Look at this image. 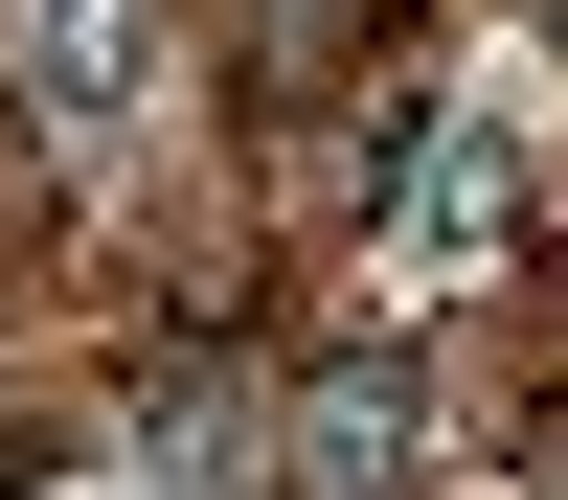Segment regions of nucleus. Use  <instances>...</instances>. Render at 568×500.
<instances>
[{"label":"nucleus","mask_w":568,"mask_h":500,"mask_svg":"<svg viewBox=\"0 0 568 500\" xmlns=\"http://www.w3.org/2000/svg\"><path fill=\"white\" fill-rule=\"evenodd\" d=\"M500 227H524V136L455 114L433 160H409V273H500Z\"/></svg>","instance_id":"obj_1"},{"label":"nucleus","mask_w":568,"mask_h":500,"mask_svg":"<svg viewBox=\"0 0 568 500\" xmlns=\"http://www.w3.org/2000/svg\"><path fill=\"white\" fill-rule=\"evenodd\" d=\"M296 500H409V387H318L296 409Z\"/></svg>","instance_id":"obj_2"},{"label":"nucleus","mask_w":568,"mask_h":500,"mask_svg":"<svg viewBox=\"0 0 568 500\" xmlns=\"http://www.w3.org/2000/svg\"><path fill=\"white\" fill-rule=\"evenodd\" d=\"M160 91V0H69L45 23V114H136Z\"/></svg>","instance_id":"obj_3"}]
</instances>
